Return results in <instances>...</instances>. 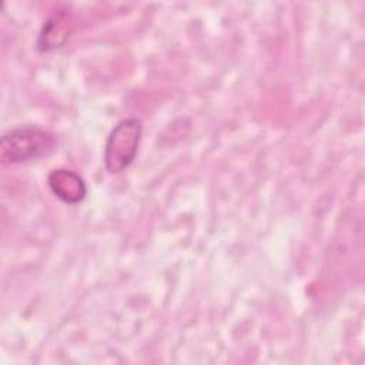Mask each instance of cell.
I'll use <instances>...</instances> for the list:
<instances>
[{"mask_svg":"<svg viewBox=\"0 0 365 365\" xmlns=\"http://www.w3.org/2000/svg\"><path fill=\"white\" fill-rule=\"evenodd\" d=\"M56 137L36 125H23L10 130L1 137L0 158L4 164L36 160L53 153Z\"/></svg>","mask_w":365,"mask_h":365,"instance_id":"obj_1","label":"cell"},{"mask_svg":"<svg viewBox=\"0 0 365 365\" xmlns=\"http://www.w3.org/2000/svg\"><path fill=\"white\" fill-rule=\"evenodd\" d=\"M141 134L143 123L135 117L121 120L111 130L104 151V163L108 173L118 174L131 165L138 151Z\"/></svg>","mask_w":365,"mask_h":365,"instance_id":"obj_2","label":"cell"},{"mask_svg":"<svg viewBox=\"0 0 365 365\" xmlns=\"http://www.w3.org/2000/svg\"><path fill=\"white\" fill-rule=\"evenodd\" d=\"M48 185L53 194L67 204H77L87 194L84 180L77 173L66 168L53 170L48 175Z\"/></svg>","mask_w":365,"mask_h":365,"instance_id":"obj_3","label":"cell"},{"mask_svg":"<svg viewBox=\"0 0 365 365\" xmlns=\"http://www.w3.org/2000/svg\"><path fill=\"white\" fill-rule=\"evenodd\" d=\"M67 37V16L64 13H56L46 21L43 27V31L38 38V48L46 51L60 47Z\"/></svg>","mask_w":365,"mask_h":365,"instance_id":"obj_4","label":"cell"}]
</instances>
